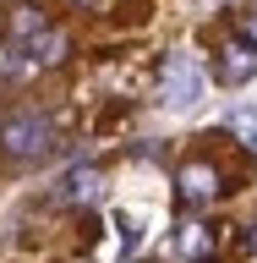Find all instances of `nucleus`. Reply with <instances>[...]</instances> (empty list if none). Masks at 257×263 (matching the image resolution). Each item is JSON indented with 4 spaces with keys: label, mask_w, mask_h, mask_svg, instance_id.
<instances>
[{
    "label": "nucleus",
    "mask_w": 257,
    "mask_h": 263,
    "mask_svg": "<svg viewBox=\"0 0 257 263\" xmlns=\"http://www.w3.org/2000/svg\"><path fill=\"white\" fill-rule=\"evenodd\" d=\"M213 192H219V176H213L208 164H181V197L186 203H203Z\"/></svg>",
    "instance_id": "4"
},
{
    "label": "nucleus",
    "mask_w": 257,
    "mask_h": 263,
    "mask_svg": "<svg viewBox=\"0 0 257 263\" xmlns=\"http://www.w3.org/2000/svg\"><path fill=\"white\" fill-rule=\"evenodd\" d=\"M61 55H66V33H55V28H49L44 39H33V44H28V66H55Z\"/></svg>",
    "instance_id": "7"
},
{
    "label": "nucleus",
    "mask_w": 257,
    "mask_h": 263,
    "mask_svg": "<svg viewBox=\"0 0 257 263\" xmlns=\"http://www.w3.org/2000/svg\"><path fill=\"white\" fill-rule=\"evenodd\" d=\"M241 28H246V39H252V49H257V11H252V16H246Z\"/></svg>",
    "instance_id": "9"
},
{
    "label": "nucleus",
    "mask_w": 257,
    "mask_h": 263,
    "mask_svg": "<svg viewBox=\"0 0 257 263\" xmlns=\"http://www.w3.org/2000/svg\"><path fill=\"white\" fill-rule=\"evenodd\" d=\"M55 197H61V203H93L98 197V170H71Z\"/></svg>",
    "instance_id": "6"
},
{
    "label": "nucleus",
    "mask_w": 257,
    "mask_h": 263,
    "mask_svg": "<svg viewBox=\"0 0 257 263\" xmlns=\"http://www.w3.org/2000/svg\"><path fill=\"white\" fill-rule=\"evenodd\" d=\"M219 77H225V82H246V77H257V49H252V44H230V49H225V61H219Z\"/></svg>",
    "instance_id": "5"
},
{
    "label": "nucleus",
    "mask_w": 257,
    "mask_h": 263,
    "mask_svg": "<svg viewBox=\"0 0 257 263\" xmlns=\"http://www.w3.org/2000/svg\"><path fill=\"white\" fill-rule=\"evenodd\" d=\"M197 93H203L197 61H192V55H170V61H164V99L186 110V104H197Z\"/></svg>",
    "instance_id": "2"
},
{
    "label": "nucleus",
    "mask_w": 257,
    "mask_h": 263,
    "mask_svg": "<svg viewBox=\"0 0 257 263\" xmlns=\"http://www.w3.org/2000/svg\"><path fill=\"white\" fill-rule=\"evenodd\" d=\"M55 143V126H49L44 115H11L6 126H0V148L11 154V159H33V154H44Z\"/></svg>",
    "instance_id": "1"
},
{
    "label": "nucleus",
    "mask_w": 257,
    "mask_h": 263,
    "mask_svg": "<svg viewBox=\"0 0 257 263\" xmlns=\"http://www.w3.org/2000/svg\"><path fill=\"white\" fill-rule=\"evenodd\" d=\"M71 6H93V0H71Z\"/></svg>",
    "instance_id": "10"
},
{
    "label": "nucleus",
    "mask_w": 257,
    "mask_h": 263,
    "mask_svg": "<svg viewBox=\"0 0 257 263\" xmlns=\"http://www.w3.org/2000/svg\"><path fill=\"white\" fill-rule=\"evenodd\" d=\"M49 33V22H44V11H38V6H28V0H22V6H11V11H6V39H11V44H22V39H44Z\"/></svg>",
    "instance_id": "3"
},
{
    "label": "nucleus",
    "mask_w": 257,
    "mask_h": 263,
    "mask_svg": "<svg viewBox=\"0 0 257 263\" xmlns=\"http://www.w3.org/2000/svg\"><path fill=\"white\" fill-rule=\"evenodd\" d=\"M235 132H241V143L257 148V110H241V115H235Z\"/></svg>",
    "instance_id": "8"
}]
</instances>
